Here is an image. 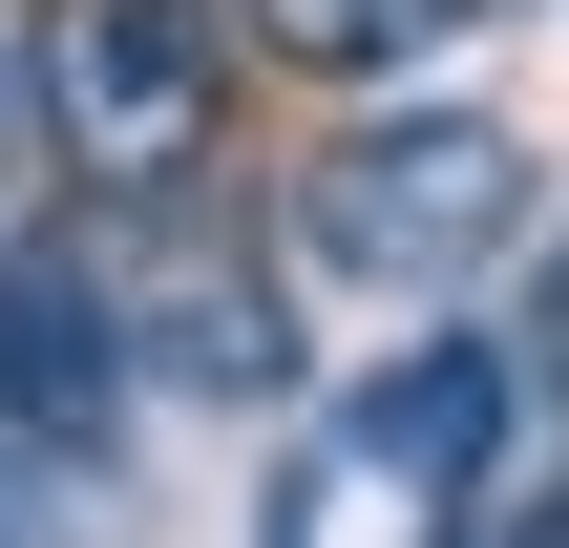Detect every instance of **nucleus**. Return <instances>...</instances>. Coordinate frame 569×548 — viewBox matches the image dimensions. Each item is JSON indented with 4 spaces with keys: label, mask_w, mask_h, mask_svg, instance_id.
I'll return each mask as SVG.
<instances>
[{
    "label": "nucleus",
    "mask_w": 569,
    "mask_h": 548,
    "mask_svg": "<svg viewBox=\"0 0 569 548\" xmlns=\"http://www.w3.org/2000/svg\"><path fill=\"white\" fill-rule=\"evenodd\" d=\"M528 127H486V106H380V127H338L317 169H296V253L338 275V296H465L507 232H528Z\"/></svg>",
    "instance_id": "f257e3e1"
},
{
    "label": "nucleus",
    "mask_w": 569,
    "mask_h": 548,
    "mask_svg": "<svg viewBox=\"0 0 569 548\" xmlns=\"http://www.w3.org/2000/svg\"><path fill=\"white\" fill-rule=\"evenodd\" d=\"M84 190H190L232 127V0H42V84Z\"/></svg>",
    "instance_id": "f03ea898"
},
{
    "label": "nucleus",
    "mask_w": 569,
    "mask_h": 548,
    "mask_svg": "<svg viewBox=\"0 0 569 548\" xmlns=\"http://www.w3.org/2000/svg\"><path fill=\"white\" fill-rule=\"evenodd\" d=\"M507 401H528V380H507V338H422V359H380V380H359V422L317 444L296 528H317V507H401V528H443V507L507 465Z\"/></svg>",
    "instance_id": "7ed1b4c3"
},
{
    "label": "nucleus",
    "mask_w": 569,
    "mask_h": 548,
    "mask_svg": "<svg viewBox=\"0 0 569 548\" xmlns=\"http://www.w3.org/2000/svg\"><path fill=\"white\" fill-rule=\"evenodd\" d=\"M127 275L84 253V232H0V444H63V465H106L127 444Z\"/></svg>",
    "instance_id": "20e7f679"
},
{
    "label": "nucleus",
    "mask_w": 569,
    "mask_h": 548,
    "mask_svg": "<svg viewBox=\"0 0 569 548\" xmlns=\"http://www.w3.org/2000/svg\"><path fill=\"white\" fill-rule=\"evenodd\" d=\"M106 275H127V253H106ZM127 359H148V380H211V401H274V380H296L274 296H253L232 253H190V232H169V253L127 275Z\"/></svg>",
    "instance_id": "39448f33"
},
{
    "label": "nucleus",
    "mask_w": 569,
    "mask_h": 548,
    "mask_svg": "<svg viewBox=\"0 0 569 548\" xmlns=\"http://www.w3.org/2000/svg\"><path fill=\"white\" fill-rule=\"evenodd\" d=\"M274 63H317V84H380V63H443V42H486L507 0H232Z\"/></svg>",
    "instance_id": "423d86ee"
},
{
    "label": "nucleus",
    "mask_w": 569,
    "mask_h": 548,
    "mask_svg": "<svg viewBox=\"0 0 569 548\" xmlns=\"http://www.w3.org/2000/svg\"><path fill=\"white\" fill-rule=\"evenodd\" d=\"M422 548H569V486H507V465H486V486H465Z\"/></svg>",
    "instance_id": "0eeeda50"
},
{
    "label": "nucleus",
    "mask_w": 569,
    "mask_h": 548,
    "mask_svg": "<svg viewBox=\"0 0 569 548\" xmlns=\"http://www.w3.org/2000/svg\"><path fill=\"white\" fill-rule=\"evenodd\" d=\"M0 169H21V63H0Z\"/></svg>",
    "instance_id": "6e6552de"
},
{
    "label": "nucleus",
    "mask_w": 569,
    "mask_h": 548,
    "mask_svg": "<svg viewBox=\"0 0 569 548\" xmlns=\"http://www.w3.org/2000/svg\"><path fill=\"white\" fill-rule=\"evenodd\" d=\"M0 548H21V444H0Z\"/></svg>",
    "instance_id": "1a4fd4ad"
},
{
    "label": "nucleus",
    "mask_w": 569,
    "mask_h": 548,
    "mask_svg": "<svg viewBox=\"0 0 569 548\" xmlns=\"http://www.w3.org/2000/svg\"><path fill=\"white\" fill-rule=\"evenodd\" d=\"M549 359H569V296H549Z\"/></svg>",
    "instance_id": "9d476101"
}]
</instances>
